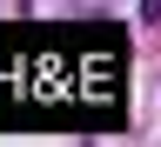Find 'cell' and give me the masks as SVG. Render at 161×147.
<instances>
[{"label":"cell","instance_id":"1","mask_svg":"<svg viewBox=\"0 0 161 147\" xmlns=\"http://www.w3.org/2000/svg\"><path fill=\"white\" fill-rule=\"evenodd\" d=\"M128 100V40L108 20L67 27H0V127L34 120H121Z\"/></svg>","mask_w":161,"mask_h":147}]
</instances>
